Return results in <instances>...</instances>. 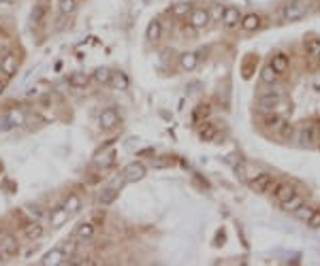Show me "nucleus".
Returning <instances> with one entry per match:
<instances>
[{
  "instance_id": "1",
  "label": "nucleus",
  "mask_w": 320,
  "mask_h": 266,
  "mask_svg": "<svg viewBox=\"0 0 320 266\" xmlns=\"http://www.w3.org/2000/svg\"><path fill=\"white\" fill-rule=\"evenodd\" d=\"M310 13V2L307 0H290L282 7V20L284 21H301Z\"/></svg>"
},
{
  "instance_id": "2",
  "label": "nucleus",
  "mask_w": 320,
  "mask_h": 266,
  "mask_svg": "<svg viewBox=\"0 0 320 266\" xmlns=\"http://www.w3.org/2000/svg\"><path fill=\"white\" fill-rule=\"evenodd\" d=\"M284 100V92L282 90H269L258 96V109L263 113H269V111H277V106L282 104Z\"/></svg>"
},
{
  "instance_id": "3",
  "label": "nucleus",
  "mask_w": 320,
  "mask_h": 266,
  "mask_svg": "<svg viewBox=\"0 0 320 266\" xmlns=\"http://www.w3.org/2000/svg\"><path fill=\"white\" fill-rule=\"evenodd\" d=\"M299 143L303 147H314L318 143V126L314 122H305L299 128Z\"/></svg>"
},
{
  "instance_id": "4",
  "label": "nucleus",
  "mask_w": 320,
  "mask_h": 266,
  "mask_svg": "<svg viewBox=\"0 0 320 266\" xmlns=\"http://www.w3.org/2000/svg\"><path fill=\"white\" fill-rule=\"evenodd\" d=\"M190 28H194V30H205V28L212 23V17H209V11L207 9H201V7H196V9H192L190 11Z\"/></svg>"
},
{
  "instance_id": "5",
  "label": "nucleus",
  "mask_w": 320,
  "mask_h": 266,
  "mask_svg": "<svg viewBox=\"0 0 320 266\" xmlns=\"http://www.w3.org/2000/svg\"><path fill=\"white\" fill-rule=\"evenodd\" d=\"M118 123H120V115L113 106L105 109L103 113L98 115V126H101V130H105V132H111L113 128H118Z\"/></svg>"
},
{
  "instance_id": "6",
  "label": "nucleus",
  "mask_w": 320,
  "mask_h": 266,
  "mask_svg": "<svg viewBox=\"0 0 320 266\" xmlns=\"http://www.w3.org/2000/svg\"><path fill=\"white\" fill-rule=\"evenodd\" d=\"M271 183H273L271 173H258L248 181V185H250V190L256 192V194H265V192H269Z\"/></svg>"
},
{
  "instance_id": "7",
  "label": "nucleus",
  "mask_w": 320,
  "mask_h": 266,
  "mask_svg": "<svg viewBox=\"0 0 320 266\" xmlns=\"http://www.w3.org/2000/svg\"><path fill=\"white\" fill-rule=\"evenodd\" d=\"M145 175H148V168H145L143 162H130V164H128V166L124 168V173H122V177H124L126 183L141 181Z\"/></svg>"
},
{
  "instance_id": "8",
  "label": "nucleus",
  "mask_w": 320,
  "mask_h": 266,
  "mask_svg": "<svg viewBox=\"0 0 320 266\" xmlns=\"http://www.w3.org/2000/svg\"><path fill=\"white\" fill-rule=\"evenodd\" d=\"M263 23H265V17L260 13H248V15H241L239 28L243 32H256L263 28Z\"/></svg>"
},
{
  "instance_id": "9",
  "label": "nucleus",
  "mask_w": 320,
  "mask_h": 266,
  "mask_svg": "<svg viewBox=\"0 0 320 266\" xmlns=\"http://www.w3.org/2000/svg\"><path fill=\"white\" fill-rule=\"evenodd\" d=\"M269 66L276 70L277 75H286L288 73V68H290V58H288V53H284V51H277V53H273L271 56V60H269Z\"/></svg>"
},
{
  "instance_id": "10",
  "label": "nucleus",
  "mask_w": 320,
  "mask_h": 266,
  "mask_svg": "<svg viewBox=\"0 0 320 266\" xmlns=\"http://www.w3.org/2000/svg\"><path fill=\"white\" fill-rule=\"evenodd\" d=\"M222 26L226 28V30H233V28L239 26L241 21V11L237 7H224V13H222Z\"/></svg>"
},
{
  "instance_id": "11",
  "label": "nucleus",
  "mask_w": 320,
  "mask_h": 266,
  "mask_svg": "<svg viewBox=\"0 0 320 266\" xmlns=\"http://www.w3.org/2000/svg\"><path fill=\"white\" fill-rule=\"evenodd\" d=\"M0 251L4 253V258L17 256V253H20V243H17L15 236H11V234L2 236V239H0Z\"/></svg>"
},
{
  "instance_id": "12",
  "label": "nucleus",
  "mask_w": 320,
  "mask_h": 266,
  "mask_svg": "<svg viewBox=\"0 0 320 266\" xmlns=\"http://www.w3.org/2000/svg\"><path fill=\"white\" fill-rule=\"evenodd\" d=\"M92 77L88 73H81V70H75V73L68 75V85L75 87V90H85L90 85Z\"/></svg>"
},
{
  "instance_id": "13",
  "label": "nucleus",
  "mask_w": 320,
  "mask_h": 266,
  "mask_svg": "<svg viewBox=\"0 0 320 266\" xmlns=\"http://www.w3.org/2000/svg\"><path fill=\"white\" fill-rule=\"evenodd\" d=\"M0 73H4L7 77H13L17 73V56L4 53V56L0 58Z\"/></svg>"
},
{
  "instance_id": "14",
  "label": "nucleus",
  "mask_w": 320,
  "mask_h": 266,
  "mask_svg": "<svg viewBox=\"0 0 320 266\" xmlns=\"http://www.w3.org/2000/svg\"><path fill=\"white\" fill-rule=\"evenodd\" d=\"M199 66V56H196L194 51H184L182 56H179V68L184 70V73H190V70H194Z\"/></svg>"
},
{
  "instance_id": "15",
  "label": "nucleus",
  "mask_w": 320,
  "mask_h": 266,
  "mask_svg": "<svg viewBox=\"0 0 320 266\" xmlns=\"http://www.w3.org/2000/svg\"><path fill=\"white\" fill-rule=\"evenodd\" d=\"M282 123H284V117L277 113V111H269V113L263 117V126H265L267 130H271L273 134L277 132V128H280Z\"/></svg>"
},
{
  "instance_id": "16",
  "label": "nucleus",
  "mask_w": 320,
  "mask_h": 266,
  "mask_svg": "<svg viewBox=\"0 0 320 266\" xmlns=\"http://www.w3.org/2000/svg\"><path fill=\"white\" fill-rule=\"evenodd\" d=\"M68 209L64 205H60V206H56V209H51V217H49V222H51V226L54 228H60V226H64V222L68 220Z\"/></svg>"
},
{
  "instance_id": "17",
  "label": "nucleus",
  "mask_w": 320,
  "mask_h": 266,
  "mask_svg": "<svg viewBox=\"0 0 320 266\" xmlns=\"http://www.w3.org/2000/svg\"><path fill=\"white\" fill-rule=\"evenodd\" d=\"M293 194H297V190H295V185H288V183H277V185L273 187V198H276L277 203L288 200Z\"/></svg>"
},
{
  "instance_id": "18",
  "label": "nucleus",
  "mask_w": 320,
  "mask_h": 266,
  "mask_svg": "<svg viewBox=\"0 0 320 266\" xmlns=\"http://www.w3.org/2000/svg\"><path fill=\"white\" fill-rule=\"evenodd\" d=\"M160 37H162V23L160 20H152L148 23V28H145V39L149 43H156V41H160Z\"/></svg>"
},
{
  "instance_id": "19",
  "label": "nucleus",
  "mask_w": 320,
  "mask_h": 266,
  "mask_svg": "<svg viewBox=\"0 0 320 266\" xmlns=\"http://www.w3.org/2000/svg\"><path fill=\"white\" fill-rule=\"evenodd\" d=\"M94 232H96L94 222H81L77 226V230H75V236L81 241H90L92 236H94Z\"/></svg>"
},
{
  "instance_id": "20",
  "label": "nucleus",
  "mask_w": 320,
  "mask_h": 266,
  "mask_svg": "<svg viewBox=\"0 0 320 266\" xmlns=\"http://www.w3.org/2000/svg\"><path fill=\"white\" fill-rule=\"evenodd\" d=\"M62 260H64L62 247H56V249H51V251L45 253L43 260H41V264H43V266H56V264H62Z\"/></svg>"
},
{
  "instance_id": "21",
  "label": "nucleus",
  "mask_w": 320,
  "mask_h": 266,
  "mask_svg": "<svg viewBox=\"0 0 320 266\" xmlns=\"http://www.w3.org/2000/svg\"><path fill=\"white\" fill-rule=\"evenodd\" d=\"M115 200H118V187H105V190L98 194V205L101 206H111Z\"/></svg>"
},
{
  "instance_id": "22",
  "label": "nucleus",
  "mask_w": 320,
  "mask_h": 266,
  "mask_svg": "<svg viewBox=\"0 0 320 266\" xmlns=\"http://www.w3.org/2000/svg\"><path fill=\"white\" fill-rule=\"evenodd\" d=\"M92 79H94L96 83H101V85H107V83H111L113 81V73L107 66H101V68H96L94 73H92Z\"/></svg>"
},
{
  "instance_id": "23",
  "label": "nucleus",
  "mask_w": 320,
  "mask_h": 266,
  "mask_svg": "<svg viewBox=\"0 0 320 266\" xmlns=\"http://www.w3.org/2000/svg\"><path fill=\"white\" fill-rule=\"evenodd\" d=\"M305 200H303V196L301 194H293L288 200H284V203H280V206H282V211H286V213H293V211H297L301 205H303Z\"/></svg>"
},
{
  "instance_id": "24",
  "label": "nucleus",
  "mask_w": 320,
  "mask_h": 266,
  "mask_svg": "<svg viewBox=\"0 0 320 266\" xmlns=\"http://www.w3.org/2000/svg\"><path fill=\"white\" fill-rule=\"evenodd\" d=\"M192 11V4L188 2H177V4H171V9H169V13L173 17H177V20H184V17H188Z\"/></svg>"
},
{
  "instance_id": "25",
  "label": "nucleus",
  "mask_w": 320,
  "mask_h": 266,
  "mask_svg": "<svg viewBox=\"0 0 320 266\" xmlns=\"http://www.w3.org/2000/svg\"><path fill=\"white\" fill-rule=\"evenodd\" d=\"M260 81H263L265 85H276L277 81H280V75L267 64V66H263V70H260Z\"/></svg>"
},
{
  "instance_id": "26",
  "label": "nucleus",
  "mask_w": 320,
  "mask_h": 266,
  "mask_svg": "<svg viewBox=\"0 0 320 266\" xmlns=\"http://www.w3.org/2000/svg\"><path fill=\"white\" fill-rule=\"evenodd\" d=\"M24 232H26V239H30V241H37L43 236V226H41L39 222H30L28 226L24 228Z\"/></svg>"
},
{
  "instance_id": "27",
  "label": "nucleus",
  "mask_w": 320,
  "mask_h": 266,
  "mask_svg": "<svg viewBox=\"0 0 320 266\" xmlns=\"http://www.w3.org/2000/svg\"><path fill=\"white\" fill-rule=\"evenodd\" d=\"M199 137H201L203 141H216V139H218V128L213 126L212 122H207L205 126L199 130Z\"/></svg>"
},
{
  "instance_id": "28",
  "label": "nucleus",
  "mask_w": 320,
  "mask_h": 266,
  "mask_svg": "<svg viewBox=\"0 0 320 266\" xmlns=\"http://www.w3.org/2000/svg\"><path fill=\"white\" fill-rule=\"evenodd\" d=\"M58 9H60V13L64 17L73 15L75 11H77V0H60V2H58Z\"/></svg>"
},
{
  "instance_id": "29",
  "label": "nucleus",
  "mask_w": 320,
  "mask_h": 266,
  "mask_svg": "<svg viewBox=\"0 0 320 266\" xmlns=\"http://www.w3.org/2000/svg\"><path fill=\"white\" fill-rule=\"evenodd\" d=\"M303 49H305V53L310 58H316L318 51H320V39H305Z\"/></svg>"
},
{
  "instance_id": "30",
  "label": "nucleus",
  "mask_w": 320,
  "mask_h": 266,
  "mask_svg": "<svg viewBox=\"0 0 320 266\" xmlns=\"http://www.w3.org/2000/svg\"><path fill=\"white\" fill-rule=\"evenodd\" d=\"M314 209H316V206H310V205L303 203L297 211H293V215H295L299 222H307V220H310V215L314 213Z\"/></svg>"
},
{
  "instance_id": "31",
  "label": "nucleus",
  "mask_w": 320,
  "mask_h": 266,
  "mask_svg": "<svg viewBox=\"0 0 320 266\" xmlns=\"http://www.w3.org/2000/svg\"><path fill=\"white\" fill-rule=\"evenodd\" d=\"M293 134H295V126H293L290 122L284 120V123H282L280 128H277L276 137H280V139H284V141H288V139H293Z\"/></svg>"
},
{
  "instance_id": "32",
  "label": "nucleus",
  "mask_w": 320,
  "mask_h": 266,
  "mask_svg": "<svg viewBox=\"0 0 320 266\" xmlns=\"http://www.w3.org/2000/svg\"><path fill=\"white\" fill-rule=\"evenodd\" d=\"M45 11H47L45 2H37V4H34V9H32V21H34V23H43Z\"/></svg>"
},
{
  "instance_id": "33",
  "label": "nucleus",
  "mask_w": 320,
  "mask_h": 266,
  "mask_svg": "<svg viewBox=\"0 0 320 266\" xmlns=\"http://www.w3.org/2000/svg\"><path fill=\"white\" fill-rule=\"evenodd\" d=\"M64 206L68 209V213H77V211L81 209V198L77 196V194H71V196H68V200L64 203Z\"/></svg>"
},
{
  "instance_id": "34",
  "label": "nucleus",
  "mask_w": 320,
  "mask_h": 266,
  "mask_svg": "<svg viewBox=\"0 0 320 266\" xmlns=\"http://www.w3.org/2000/svg\"><path fill=\"white\" fill-rule=\"evenodd\" d=\"M209 17H212V21H220L222 20V13H224V7L222 4H218V2H213V4H209Z\"/></svg>"
},
{
  "instance_id": "35",
  "label": "nucleus",
  "mask_w": 320,
  "mask_h": 266,
  "mask_svg": "<svg viewBox=\"0 0 320 266\" xmlns=\"http://www.w3.org/2000/svg\"><path fill=\"white\" fill-rule=\"evenodd\" d=\"M77 241H66L62 247V251H64V256H68V258H73L75 256V251H77Z\"/></svg>"
},
{
  "instance_id": "36",
  "label": "nucleus",
  "mask_w": 320,
  "mask_h": 266,
  "mask_svg": "<svg viewBox=\"0 0 320 266\" xmlns=\"http://www.w3.org/2000/svg\"><path fill=\"white\" fill-rule=\"evenodd\" d=\"M7 117H9V122L13 123V126H17V123H24V113H21V111H9L7 113Z\"/></svg>"
},
{
  "instance_id": "37",
  "label": "nucleus",
  "mask_w": 320,
  "mask_h": 266,
  "mask_svg": "<svg viewBox=\"0 0 320 266\" xmlns=\"http://www.w3.org/2000/svg\"><path fill=\"white\" fill-rule=\"evenodd\" d=\"M305 224H307L310 228H314V230L320 228V209H314V213L310 215V220H307Z\"/></svg>"
},
{
  "instance_id": "38",
  "label": "nucleus",
  "mask_w": 320,
  "mask_h": 266,
  "mask_svg": "<svg viewBox=\"0 0 320 266\" xmlns=\"http://www.w3.org/2000/svg\"><path fill=\"white\" fill-rule=\"evenodd\" d=\"M115 83H118V87H122V90H124V87H128V79L124 75H115Z\"/></svg>"
},
{
  "instance_id": "39",
  "label": "nucleus",
  "mask_w": 320,
  "mask_h": 266,
  "mask_svg": "<svg viewBox=\"0 0 320 266\" xmlns=\"http://www.w3.org/2000/svg\"><path fill=\"white\" fill-rule=\"evenodd\" d=\"M13 128V123L9 122V117L4 115V117H0V130H11Z\"/></svg>"
},
{
  "instance_id": "40",
  "label": "nucleus",
  "mask_w": 320,
  "mask_h": 266,
  "mask_svg": "<svg viewBox=\"0 0 320 266\" xmlns=\"http://www.w3.org/2000/svg\"><path fill=\"white\" fill-rule=\"evenodd\" d=\"M4 94V81H0V96Z\"/></svg>"
},
{
  "instance_id": "41",
  "label": "nucleus",
  "mask_w": 320,
  "mask_h": 266,
  "mask_svg": "<svg viewBox=\"0 0 320 266\" xmlns=\"http://www.w3.org/2000/svg\"><path fill=\"white\" fill-rule=\"evenodd\" d=\"M2 262H4V253L0 251V264H2Z\"/></svg>"
},
{
  "instance_id": "42",
  "label": "nucleus",
  "mask_w": 320,
  "mask_h": 266,
  "mask_svg": "<svg viewBox=\"0 0 320 266\" xmlns=\"http://www.w3.org/2000/svg\"><path fill=\"white\" fill-rule=\"evenodd\" d=\"M316 60H318V64H320V51H318V56H316Z\"/></svg>"
}]
</instances>
